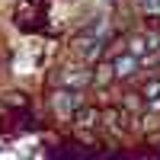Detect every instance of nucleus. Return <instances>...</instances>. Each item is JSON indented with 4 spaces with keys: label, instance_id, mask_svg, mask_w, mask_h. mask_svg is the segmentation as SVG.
I'll list each match as a JSON object with an SVG mask.
<instances>
[{
    "label": "nucleus",
    "instance_id": "nucleus-1",
    "mask_svg": "<svg viewBox=\"0 0 160 160\" xmlns=\"http://www.w3.org/2000/svg\"><path fill=\"white\" fill-rule=\"evenodd\" d=\"M109 68H112L115 77H131V74H135V68H138V58L128 51V55H118V58L109 64Z\"/></svg>",
    "mask_w": 160,
    "mask_h": 160
},
{
    "label": "nucleus",
    "instance_id": "nucleus-2",
    "mask_svg": "<svg viewBox=\"0 0 160 160\" xmlns=\"http://www.w3.org/2000/svg\"><path fill=\"white\" fill-rule=\"evenodd\" d=\"M141 96H144V102H148L154 112H160V80H148L144 90H141Z\"/></svg>",
    "mask_w": 160,
    "mask_h": 160
},
{
    "label": "nucleus",
    "instance_id": "nucleus-3",
    "mask_svg": "<svg viewBox=\"0 0 160 160\" xmlns=\"http://www.w3.org/2000/svg\"><path fill=\"white\" fill-rule=\"evenodd\" d=\"M55 106H58L61 112H77L80 109V99H77V93H58Z\"/></svg>",
    "mask_w": 160,
    "mask_h": 160
},
{
    "label": "nucleus",
    "instance_id": "nucleus-4",
    "mask_svg": "<svg viewBox=\"0 0 160 160\" xmlns=\"http://www.w3.org/2000/svg\"><path fill=\"white\" fill-rule=\"evenodd\" d=\"M96 118H99L96 109H77V125H93Z\"/></svg>",
    "mask_w": 160,
    "mask_h": 160
}]
</instances>
